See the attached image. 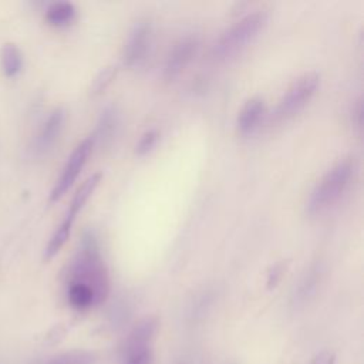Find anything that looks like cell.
<instances>
[{
	"mask_svg": "<svg viewBox=\"0 0 364 364\" xmlns=\"http://www.w3.org/2000/svg\"><path fill=\"white\" fill-rule=\"evenodd\" d=\"M70 282L84 283L92 289L97 303L104 301L109 293L108 272L101 259L98 245L91 235H85L70 267Z\"/></svg>",
	"mask_w": 364,
	"mask_h": 364,
	"instance_id": "1",
	"label": "cell"
},
{
	"mask_svg": "<svg viewBox=\"0 0 364 364\" xmlns=\"http://www.w3.org/2000/svg\"><path fill=\"white\" fill-rule=\"evenodd\" d=\"M354 171L355 165L351 158H346L330 168L311 191L307 200V212L313 216L320 215L338 202L347 191Z\"/></svg>",
	"mask_w": 364,
	"mask_h": 364,
	"instance_id": "2",
	"label": "cell"
},
{
	"mask_svg": "<svg viewBox=\"0 0 364 364\" xmlns=\"http://www.w3.org/2000/svg\"><path fill=\"white\" fill-rule=\"evenodd\" d=\"M267 21V14L262 10L253 11L233 23L225 30L213 46V55L219 61H226L240 54L260 33Z\"/></svg>",
	"mask_w": 364,
	"mask_h": 364,
	"instance_id": "3",
	"label": "cell"
},
{
	"mask_svg": "<svg viewBox=\"0 0 364 364\" xmlns=\"http://www.w3.org/2000/svg\"><path fill=\"white\" fill-rule=\"evenodd\" d=\"M100 181H101V173L97 172V173L91 175L77 189V192L74 193V196H73V199L70 202V206H68V209H67V212L64 215V219L61 220V223L58 225V228L55 229V232L53 233V236L50 237L46 249H44V259L46 260L53 259L61 250V247L65 245V242L70 237L71 228H73V223H74L77 215L80 213V210L82 209L85 202L90 199V196L94 193V191L98 186Z\"/></svg>",
	"mask_w": 364,
	"mask_h": 364,
	"instance_id": "4",
	"label": "cell"
},
{
	"mask_svg": "<svg viewBox=\"0 0 364 364\" xmlns=\"http://www.w3.org/2000/svg\"><path fill=\"white\" fill-rule=\"evenodd\" d=\"M318 84L320 75L317 73H306L299 77L280 98L274 111V118L277 121H284L299 114L311 100Z\"/></svg>",
	"mask_w": 364,
	"mask_h": 364,
	"instance_id": "5",
	"label": "cell"
},
{
	"mask_svg": "<svg viewBox=\"0 0 364 364\" xmlns=\"http://www.w3.org/2000/svg\"><path fill=\"white\" fill-rule=\"evenodd\" d=\"M95 139L92 136H88L85 139H82L70 154V156L67 158V162L54 185V188L50 192V202H57L58 199L63 198L64 193L68 192V189L74 185V182L77 181L80 172L82 171L91 151L94 146Z\"/></svg>",
	"mask_w": 364,
	"mask_h": 364,
	"instance_id": "6",
	"label": "cell"
},
{
	"mask_svg": "<svg viewBox=\"0 0 364 364\" xmlns=\"http://www.w3.org/2000/svg\"><path fill=\"white\" fill-rule=\"evenodd\" d=\"M64 122H65L64 108L58 107L48 114V117L46 118V121L43 122L41 128L38 129L37 135L33 139L31 154L37 158L44 156L51 151V148L55 145L57 139L60 138V134L64 128Z\"/></svg>",
	"mask_w": 364,
	"mask_h": 364,
	"instance_id": "7",
	"label": "cell"
},
{
	"mask_svg": "<svg viewBox=\"0 0 364 364\" xmlns=\"http://www.w3.org/2000/svg\"><path fill=\"white\" fill-rule=\"evenodd\" d=\"M199 47V41L195 36H186L178 40L171 48L165 65H164V77L168 81L175 80L192 61Z\"/></svg>",
	"mask_w": 364,
	"mask_h": 364,
	"instance_id": "8",
	"label": "cell"
},
{
	"mask_svg": "<svg viewBox=\"0 0 364 364\" xmlns=\"http://www.w3.org/2000/svg\"><path fill=\"white\" fill-rule=\"evenodd\" d=\"M149 44H151V24L148 21H138L132 27L122 51L124 65L134 67L141 64L146 57Z\"/></svg>",
	"mask_w": 364,
	"mask_h": 364,
	"instance_id": "9",
	"label": "cell"
},
{
	"mask_svg": "<svg viewBox=\"0 0 364 364\" xmlns=\"http://www.w3.org/2000/svg\"><path fill=\"white\" fill-rule=\"evenodd\" d=\"M158 324H159L158 318L152 316L139 320L128 333L124 341V346H122L124 357L145 348H151V343L158 331Z\"/></svg>",
	"mask_w": 364,
	"mask_h": 364,
	"instance_id": "10",
	"label": "cell"
},
{
	"mask_svg": "<svg viewBox=\"0 0 364 364\" xmlns=\"http://www.w3.org/2000/svg\"><path fill=\"white\" fill-rule=\"evenodd\" d=\"M263 115H264L263 100L259 97L247 100L237 114V119H236L237 132L243 136L253 134L259 128L260 121L263 119Z\"/></svg>",
	"mask_w": 364,
	"mask_h": 364,
	"instance_id": "11",
	"label": "cell"
},
{
	"mask_svg": "<svg viewBox=\"0 0 364 364\" xmlns=\"http://www.w3.org/2000/svg\"><path fill=\"white\" fill-rule=\"evenodd\" d=\"M0 65L4 77L13 78L23 68V54L17 44L4 43L0 50Z\"/></svg>",
	"mask_w": 364,
	"mask_h": 364,
	"instance_id": "12",
	"label": "cell"
},
{
	"mask_svg": "<svg viewBox=\"0 0 364 364\" xmlns=\"http://www.w3.org/2000/svg\"><path fill=\"white\" fill-rule=\"evenodd\" d=\"M67 299H68V303L77 310H87L98 304L92 289L78 282H68Z\"/></svg>",
	"mask_w": 364,
	"mask_h": 364,
	"instance_id": "13",
	"label": "cell"
},
{
	"mask_svg": "<svg viewBox=\"0 0 364 364\" xmlns=\"http://www.w3.org/2000/svg\"><path fill=\"white\" fill-rule=\"evenodd\" d=\"M321 277V266L320 264H313L310 269L304 273L301 277L296 293H294V301L296 303H306L309 297H311L317 289V284L320 283Z\"/></svg>",
	"mask_w": 364,
	"mask_h": 364,
	"instance_id": "14",
	"label": "cell"
},
{
	"mask_svg": "<svg viewBox=\"0 0 364 364\" xmlns=\"http://www.w3.org/2000/svg\"><path fill=\"white\" fill-rule=\"evenodd\" d=\"M75 17V7L70 1H55L48 6L46 11V20L48 24L63 27L70 24Z\"/></svg>",
	"mask_w": 364,
	"mask_h": 364,
	"instance_id": "15",
	"label": "cell"
},
{
	"mask_svg": "<svg viewBox=\"0 0 364 364\" xmlns=\"http://www.w3.org/2000/svg\"><path fill=\"white\" fill-rule=\"evenodd\" d=\"M97 355L85 350H73L51 357L46 364H94Z\"/></svg>",
	"mask_w": 364,
	"mask_h": 364,
	"instance_id": "16",
	"label": "cell"
},
{
	"mask_svg": "<svg viewBox=\"0 0 364 364\" xmlns=\"http://www.w3.org/2000/svg\"><path fill=\"white\" fill-rule=\"evenodd\" d=\"M156 141H158V132H156L155 129L146 131V132L141 136V139L138 141V144H136V148H135L136 154H138V155H145V154H148V152L155 146Z\"/></svg>",
	"mask_w": 364,
	"mask_h": 364,
	"instance_id": "17",
	"label": "cell"
},
{
	"mask_svg": "<svg viewBox=\"0 0 364 364\" xmlns=\"http://www.w3.org/2000/svg\"><path fill=\"white\" fill-rule=\"evenodd\" d=\"M112 125H115V115H114V111L112 109H107L104 111L102 117H101V122L98 125V131H97V135L98 136H107L111 134L112 131ZM94 135V136H97Z\"/></svg>",
	"mask_w": 364,
	"mask_h": 364,
	"instance_id": "18",
	"label": "cell"
},
{
	"mask_svg": "<svg viewBox=\"0 0 364 364\" xmlns=\"http://www.w3.org/2000/svg\"><path fill=\"white\" fill-rule=\"evenodd\" d=\"M124 364H152V350L145 348L125 357Z\"/></svg>",
	"mask_w": 364,
	"mask_h": 364,
	"instance_id": "19",
	"label": "cell"
},
{
	"mask_svg": "<svg viewBox=\"0 0 364 364\" xmlns=\"http://www.w3.org/2000/svg\"><path fill=\"white\" fill-rule=\"evenodd\" d=\"M114 75H115V68L112 67H108L104 71H101V74L97 77L94 82V92H101L111 82Z\"/></svg>",
	"mask_w": 364,
	"mask_h": 364,
	"instance_id": "20",
	"label": "cell"
},
{
	"mask_svg": "<svg viewBox=\"0 0 364 364\" xmlns=\"http://www.w3.org/2000/svg\"><path fill=\"white\" fill-rule=\"evenodd\" d=\"M310 364H336V357L330 351H321L313 358Z\"/></svg>",
	"mask_w": 364,
	"mask_h": 364,
	"instance_id": "21",
	"label": "cell"
},
{
	"mask_svg": "<svg viewBox=\"0 0 364 364\" xmlns=\"http://www.w3.org/2000/svg\"><path fill=\"white\" fill-rule=\"evenodd\" d=\"M282 273H283V264H276L273 269H272V273L269 274V280H267V286L269 287H274L276 283L279 282V279L282 277Z\"/></svg>",
	"mask_w": 364,
	"mask_h": 364,
	"instance_id": "22",
	"label": "cell"
}]
</instances>
